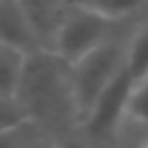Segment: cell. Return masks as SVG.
<instances>
[{
	"instance_id": "8fae6325",
	"label": "cell",
	"mask_w": 148,
	"mask_h": 148,
	"mask_svg": "<svg viewBox=\"0 0 148 148\" xmlns=\"http://www.w3.org/2000/svg\"><path fill=\"white\" fill-rule=\"evenodd\" d=\"M31 118L26 116V111L18 102L15 96H2L0 94V137L18 129L20 124L28 122Z\"/></svg>"
},
{
	"instance_id": "6da1fadb",
	"label": "cell",
	"mask_w": 148,
	"mask_h": 148,
	"mask_svg": "<svg viewBox=\"0 0 148 148\" xmlns=\"http://www.w3.org/2000/svg\"><path fill=\"white\" fill-rule=\"evenodd\" d=\"M15 98L26 116L46 131L79 129L70 63L50 48L26 55Z\"/></svg>"
},
{
	"instance_id": "52a82bcc",
	"label": "cell",
	"mask_w": 148,
	"mask_h": 148,
	"mask_svg": "<svg viewBox=\"0 0 148 148\" xmlns=\"http://www.w3.org/2000/svg\"><path fill=\"white\" fill-rule=\"evenodd\" d=\"M24 63H26V52L0 42V94L2 96H15Z\"/></svg>"
},
{
	"instance_id": "9c48e42d",
	"label": "cell",
	"mask_w": 148,
	"mask_h": 148,
	"mask_svg": "<svg viewBox=\"0 0 148 148\" xmlns=\"http://www.w3.org/2000/svg\"><path fill=\"white\" fill-rule=\"evenodd\" d=\"M72 2L98 11L118 22H129L148 7V0H72Z\"/></svg>"
},
{
	"instance_id": "277c9868",
	"label": "cell",
	"mask_w": 148,
	"mask_h": 148,
	"mask_svg": "<svg viewBox=\"0 0 148 148\" xmlns=\"http://www.w3.org/2000/svg\"><path fill=\"white\" fill-rule=\"evenodd\" d=\"M133 76L131 72L122 70L116 79L111 81L102 94L96 98L87 116L81 120L79 131H83L89 139H109L124 126L126 120V105H129V94L133 87Z\"/></svg>"
},
{
	"instance_id": "30bf717a",
	"label": "cell",
	"mask_w": 148,
	"mask_h": 148,
	"mask_svg": "<svg viewBox=\"0 0 148 148\" xmlns=\"http://www.w3.org/2000/svg\"><path fill=\"white\" fill-rule=\"evenodd\" d=\"M137 124L142 129H148V74L133 81V87L129 94L126 105V120L124 124Z\"/></svg>"
},
{
	"instance_id": "5b68a950",
	"label": "cell",
	"mask_w": 148,
	"mask_h": 148,
	"mask_svg": "<svg viewBox=\"0 0 148 148\" xmlns=\"http://www.w3.org/2000/svg\"><path fill=\"white\" fill-rule=\"evenodd\" d=\"M0 42L26 55L46 48L22 0H0Z\"/></svg>"
},
{
	"instance_id": "ba28073f",
	"label": "cell",
	"mask_w": 148,
	"mask_h": 148,
	"mask_svg": "<svg viewBox=\"0 0 148 148\" xmlns=\"http://www.w3.org/2000/svg\"><path fill=\"white\" fill-rule=\"evenodd\" d=\"M126 70L133 79L148 74V20L129 33L126 39Z\"/></svg>"
},
{
	"instance_id": "7a4b0ae2",
	"label": "cell",
	"mask_w": 148,
	"mask_h": 148,
	"mask_svg": "<svg viewBox=\"0 0 148 148\" xmlns=\"http://www.w3.org/2000/svg\"><path fill=\"white\" fill-rule=\"evenodd\" d=\"M126 39L129 33L120 31L107 42L83 55L79 61L70 63V79H72V92L79 111V124L102 89L116 79L126 65Z\"/></svg>"
},
{
	"instance_id": "8992f818",
	"label": "cell",
	"mask_w": 148,
	"mask_h": 148,
	"mask_svg": "<svg viewBox=\"0 0 148 148\" xmlns=\"http://www.w3.org/2000/svg\"><path fill=\"white\" fill-rule=\"evenodd\" d=\"M70 2L72 0H22L24 9L31 15L33 24H35V28L46 48L50 46L52 33H55L59 20L63 18L65 9L70 7Z\"/></svg>"
},
{
	"instance_id": "3957f363",
	"label": "cell",
	"mask_w": 148,
	"mask_h": 148,
	"mask_svg": "<svg viewBox=\"0 0 148 148\" xmlns=\"http://www.w3.org/2000/svg\"><path fill=\"white\" fill-rule=\"evenodd\" d=\"M124 24L126 22H118L98 11L70 2V7L65 9L63 18L59 20L52 33L48 48L57 52L63 61L74 63L89 50L100 46L102 42H107L109 37H113L116 33L124 31Z\"/></svg>"
}]
</instances>
